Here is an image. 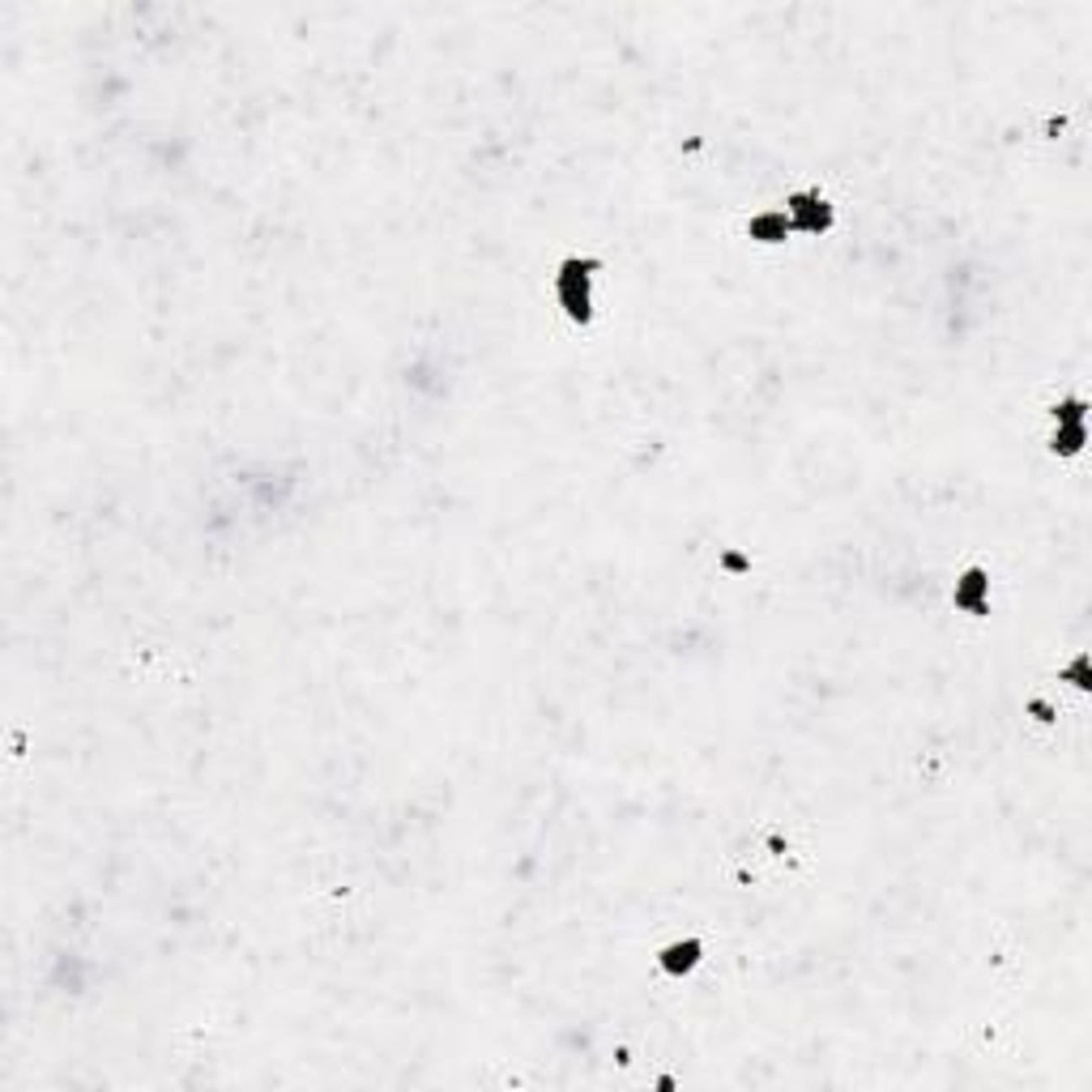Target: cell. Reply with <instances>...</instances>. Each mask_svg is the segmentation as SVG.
<instances>
[{
	"mask_svg": "<svg viewBox=\"0 0 1092 1092\" xmlns=\"http://www.w3.org/2000/svg\"><path fill=\"white\" fill-rule=\"evenodd\" d=\"M696 961H700V943H692V939H688V943H674V947H666V951H661V965H666V969H674V973H678V969L688 973Z\"/></svg>",
	"mask_w": 1092,
	"mask_h": 1092,
	"instance_id": "6da1fadb",
	"label": "cell"
}]
</instances>
